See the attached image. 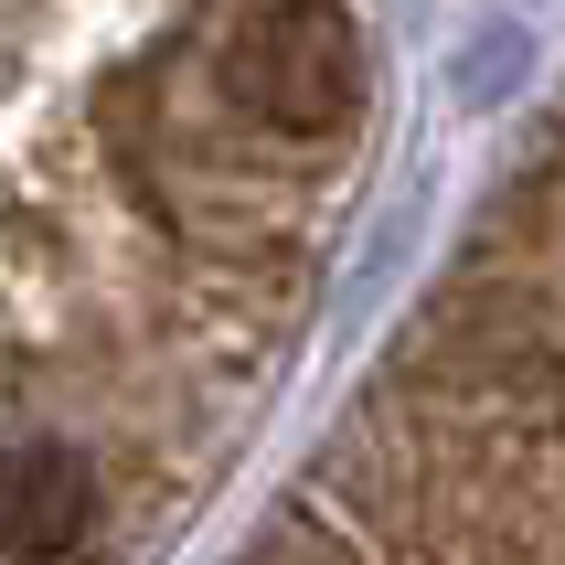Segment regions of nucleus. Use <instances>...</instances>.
Listing matches in <instances>:
<instances>
[{
  "label": "nucleus",
  "mask_w": 565,
  "mask_h": 565,
  "mask_svg": "<svg viewBox=\"0 0 565 565\" xmlns=\"http://www.w3.org/2000/svg\"><path fill=\"white\" fill-rule=\"evenodd\" d=\"M384 139L363 0H0V565H171Z\"/></svg>",
  "instance_id": "f257e3e1"
},
{
  "label": "nucleus",
  "mask_w": 565,
  "mask_h": 565,
  "mask_svg": "<svg viewBox=\"0 0 565 565\" xmlns=\"http://www.w3.org/2000/svg\"><path fill=\"white\" fill-rule=\"evenodd\" d=\"M235 565H565V118Z\"/></svg>",
  "instance_id": "f03ea898"
}]
</instances>
